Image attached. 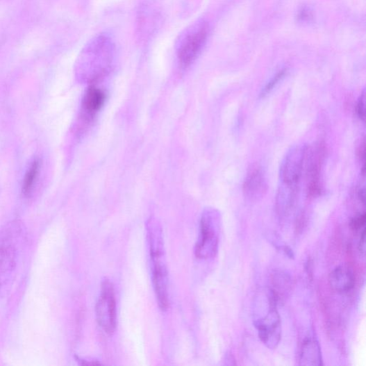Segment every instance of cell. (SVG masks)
<instances>
[{
    "instance_id": "8fae6325",
    "label": "cell",
    "mask_w": 366,
    "mask_h": 366,
    "mask_svg": "<svg viewBox=\"0 0 366 366\" xmlns=\"http://www.w3.org/2000/svg\"><path fill=\"white\" fill-rule=\"evenodd\" d=\"M266 188V179L262 168L253 167L243 183V192L246 197L251 199H256L263 195Z\"/></svg>"
},
{
    "instance_id": "ffe728a7",
    "label": "cell",
    "mask_w": 366,
    "mask_h": 366,
    "mask_svg": "<svg viewBox=\"0 0 366 366\" xmlns=\"http://www.w3.org/2000/svg\"><path fill=\"white\" fill-rule=\"evenodd\" d=\"M313 260L311 258H308L306 265V269L308 274V276L309 278L312 279L313 274Z\"/></svg>"
},
{
    "instance_id": "ba28073f",
    "label": "cell",
    "mask_w": 366,
    "mask_h": 366,
    "mask_svg": "<svg viewBox=\"0 0 366 366\" xmlns=\"http://www.w3.org/2000/svg\"><path fill=\"white\" fill-rule=\"evenodd\" d=\"M208 29L202 27L190 34L183 42L178 51V58L183 67L189 66L200 53L206 40Z\"/></svg>"
},
{
    "instance_id": "52a82bcc",
    "label": "cell",
    "mask_w": 366,
    "mask_h": 366,
    "mask_svg": "<svg viewBox=\"0 0 366 366\" xmlns=\"http://www.w3.org/2000/svg\"><path fill=\"white\" fill-rule=\"evenodd\" d=\"M326 153L324 142H317L307 150L308 194L311 198L318 197L322 192L320 178Z\"/></svg>"
},
{
    "instance_id": "7a4b0ae2",
    "label": "cell",
    "mask_w": 366,
    "mask_h": 366,
    "mask_svg": "<svg viewBox=\"0 0 366 366\" xmlns=\"http://www.w3.org/2000/svg\"><path fill=\"white\" fill-rule=\"evenodd\" d=\"M24 233L17 223H12L0 232V294L14 280Z\"/></svg>"
},
{
    "instance_id": "9c48e42d",
    "label": "cell",
    "mask_w": 366,
    "mask_h": 366,
    "mask_svg": "<svg viewBox=\"0 0 366 366\" xmlns=\"http://www.w3.org/2000/svg\"><path fill=\"white\" fill-rule=\"evenodd\" d=\"M328 283L333 290L343 294L354 288L356 276L351 267L347 265H340L331 272Z\"/></svg>"
},
{
    "instance_id": "e0dca14e",
    "label": "cell",
    "mask_w": 366,
    "mask_h": 366,
    "mask_svg": "<svg viewBox=\"0 0 366 366\" xmlns=\"http://www.w3.org/2000/svg\"><path fill=\"white\" fill-rule=\"evenodd\" d=\"M366 216L365 213L359 214L351 219L350 227L354 231H362L365 228Z\"/></svg>"
},
{
    "instance_id": "4fadbf2b",
    "label": "cell",
    "mask_w": 366,
    "mask_h": 366,
    "mask_svg": "<svg viewBox=\"0 0 366 366\" xmlns=\"http://www.w3.org/2000/svg\"><path fill=\"white\" fill-rule=\"evenodd\" d=\"M106 95L103 90L95 86H90L83 99V110L89 117H94L103 107Z\"/></svg>"
},
{
    "instance_id": "5bb4252c",
    "label": "cell",
    "mask_w": 366,
    "mask_h": 366,
    "mask_svg": "<svg viewBox=\"0 0 366 366\" xmlns=\"http://www.w3.org/2000/svg\"><path fill=\"white\" fill-rule=\"evenodd\" d=\"M272 288H270L277 297L278 302L283 301L290 291L292 281L290 277L284 272H276L272 274Z\"/></svg>"
},
{
    "instance_id": "2e32d148",
    "label": "cell",
    "mask_w": 366,
    "mask_h": 366,
    "mask_svg": "<svg viewBox=\"0 0 366 366\" xmlns=\"http://www.w3.org/2000/svg\"><path fill=\"white\" fill-rule=\"evenodd\" d=\"M285 70H281L262 89L260 97L263 99L268 94H270L278 83L284 78Z\"/></svg>"
},
{
    "instance_id": "8992f818",
    "label": "cell",
    "mask_w": 366,
    "mask_h": 366,
    "mask_svg": "<svg viewBox=\"0 0 366 366\" xmlns=\"http://www.w3.org/2000/svg\"><path fill=\"white\" fill-rule=\"evenodd\" d=\"M308 146L297 144L286 153L280 168L281 182L288 185H299L306 159Z\"/></svg>"
},
{
    "instance_id": "6da1fadb",
    "label": "cell",
    "mask_w": 366,
    "mask_h": 366,
    "mask_svg": "<svg viewBox=\"0 0 366 366\" xmlns=\"http://www.w3.org/2000/svg\"><path fill=\"white\" fill-rule=\"evenodd\" d=\"M278 303L270 288L258 291L253 301L254 326L262 343L270 349H276L281 340V319L277 309Z\"/></svg>"
},
{
    "instance_id": "30bf717a",
    "label": "cell",
    "mask_w": 366,
    "mask_h": 366,
    "mask_svg": "<svg viewBox=\"0 0 366 366\" xmlns=\"http://www.w3.org/2000/svg\"><path fill=\"white\" fill-rule=\"evenodd\" d=\"M298 185H288L281 183L279 187L276 200V209L278 215L281 218L288 217L294 209L297 194Z\"/></svg>"
},
{
    "instance_id": "9a60e30c",
    "label": "cell",
    "mask_w": 366,
    "mask_h": 366,
    "mask_svg": "<svg viewBox=\"0 0 366 366\" xmlns=\"http://www.w3.org/2000/svg\"><path fill=\"white\" fill-rule=\"evenodd\" d=\"M40 169V162L35 160L28 170L26 177H24L22 185V192L26 197L29 195L34 187L37 180Z\"/></svg>"
},
{
    "instance_id": "7c38bea8",
    "label": "cell",
    "mask_w": 366,
    "mask_h": 366,
    "mask_svg": "<svg viewBox=\"0 0 366 366\" xmlns=\"http://www.w3.org/2000/svg\"><path fill=\"white\" fill-rule=\"evenodd\" d=\"M299 365L306 366L324 365L322 348L319 341L315 338L308 337L304 340L299 356Z\"/></svg>"
},
{
    "instance_id": "277c9868",
    "label": "cell",
    "mask_w": 366,
    "mask_h": 366,
    "mask_svg": "<svg viewBox=\"0 0 366 366\" xmlns=\"http://www.w3.org/2000/svg\"><path fill=\"white\" fill-rule=\"evenodd\" d=\"M221 222L219 217L214 210L206 211L201 217L200 235L195 246L194 253L198 258H213L218 250Z\"/></svg>"
},
{
    "instance_id": "5b68a950",
    "label": "cell",
    "mask_w": 366,
    "mask_h": 366,
    "mask_svg": "<svg viewBox=\"0 0 366 366\" xmlns=\"http://www.w3.org/2000/svg\"><path fill=\"white\" fill-rule=\"evenodd\" d=\"M97 323L109 335L116 328L117 313L115 290L113 283L108 279L102 283L101 296L95 308Z\"/></svg>"
},
{
    "instance_id": "d6986e66",
    "label": "cell",
    "mask_w": 366,
    "mask_h": 366,
    "mask_svg": "<svg viewBox=\"0 0 366 366\" xmlns=\"http://www.w3.org/2000/svg\"><path fill=\"white\" fill-rule=\"evenodd\" d=\"M358 250L363 255L365 251V228L360 231V236L358 243Z\"/></svg>"
},
{
    "instance_id": "ac0fdd59",
    "label": "cell",
    "mask_w": 366,
    "mask_h": 366,
    "mask_svg": "<svg viewBox=\"0 0 366 366\" xmlns=\"http://www.w3.org/2000/svg\"><path fill=\"white\" fill-rule=\"evenodd\" d=\"M365 92H363L360 97V99L358 100L357 107H356L357 115L358 117L363 121H364L365 119Z\"/></svg>"
},
{
    "instance_id": "3957f363",
    "label": "cell",
    "mask_w": 366,
    "mask_h": 366,
    "mask_svg": "<svg viewBox=\"0 0 366 366\" xmlns=\"http://www.w3.org/2000/svg\"><path fill=\"white\" fill-rule=\"evenodd\" d=\"M148 235L156 295L160 308L166 310L169 306L168 278L163 233L158 226L151 224Z\"/></svg>"
}]
</instances>
